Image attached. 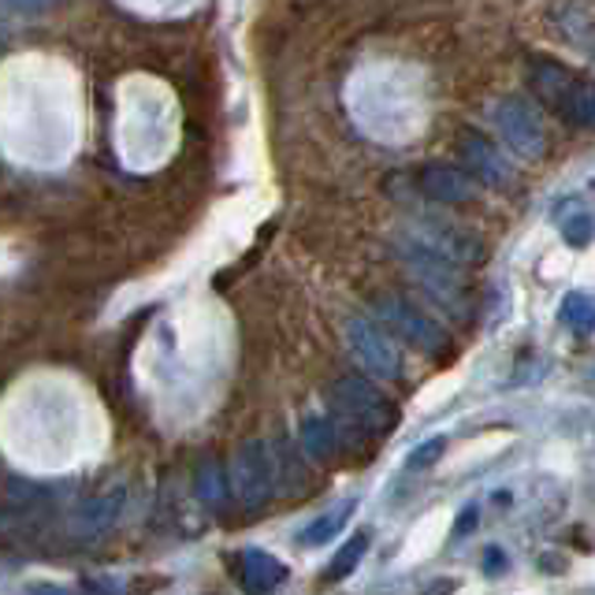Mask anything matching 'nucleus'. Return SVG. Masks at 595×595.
Returning <instances> with one entry per match:
<instances>
[{
  "label": "nucleus",
  "instance_id": "nucleus-1",
  "mask_svg": "<svg viewBox=\"0 0 595 595\" xmlns=\"http://www.w3.org/2000/svg\"><path fill=\"white\" fill-rule=\"evenodd\" d=\"M327 403H332L335 425L343 432L354 436H387L398 425V409L387 395H379L368 379L362 376H343L338 384L327 392Z\"/></svg>",
  "mask_w": 595,
  "mask_h": 595
},
{
  "label": "nucleus",
  "instance_id": "nucleus-2",
  "mask_svg": "<svg viewBox=\"0 0 595 595\" xmlns=\"http://www.w3.org/2000/svg\"><path fill=\"white\" fill-rule=\"evenodd\" d=\"M398 258L406 261V269L425 283V291L443 302L447 310L458 313V302H461V272H458V261H450L443 250H436L428 239H403L398 242Z\"/></svg>",
  "mask_w": 595,
  "mask_h": 595
},
{
  "label": "nucleus",
  "instance_id": "nucleus-3",
  "mask_svg": "<svg viewBox=\"0 0 595 595\" xmlns=\"http://www.w3.org/2000/svg\"><path fill=\"white\" fill-rule=\"evenodd\" d=\"M376 321L395 332L398 338H406L409 346H417L420 354L428 357H447L450 354V338L436 321H428L425 313L414 310L403 298H376Z\"/></svg>",
  "mask_w": 595,
  "mask_h": 595
},
{
  "label": "nucleus",
  "instance_id": "nucleus-4",
  "mask_svg": "<svg viewBox=\"0 0 595 595\" xmlns=\"http://www.w3.org/2000/svg\"><path fill=\"white\" fill-rule=\"evenodd\" d=\"M581 75H573L570 67H562L559 60H536L532 64V94H536L543 105L555 112L559 119H566L577 127V108H581V94H584Z\"/></svg>",
  "mask_w": 595,
  "mask_h": 595
},
{
  "label": "nucleus",
  "instance_id": "nucleus-5",
  "mask_svg": "<svg viewBox=\"0 0 595 595\" xmlns=\"http://www.w3.org/2000/svg\"><path fill=\"white\" fill-rule=\"evenodd\" d=\"M346 343H351L354 357L368 373H376L379 379H403V357H398V346L392 343V335L384 332L379 321L373 324L365 316H354L346 324Z\"/></svg>",
  "mask_w": 595,
  "mask_h": 595
},
{
  "label": "nucleus",
  "instance_id": "nucleus-6",
  "mask_svg": "<svg viewBox=\"0 0 595 595\" xmlns=\"http://www.w3.org/2000/svg\"><path fill=\"white\" fill-rule=\"evenodd\" d=\"M495 127H499V135L507 138V146L521 153V157H529V160L543 157L547 138H543L540 112L529 105V97H521V94L502 97L495 105Z\"/></svg>",
  "mask_w": 595,
  "mask_h": 595
},
{
  "label": "nucleus",
  "instance_id": "nucleus-7",
  "mask_svg": "<svg viewBox=\"0 0 595 595\" xmlns=\"http://www.w3.org/2000/svg\"><path fill=\"white\" fill-rule=\"evenodd\" d=\"M231 488H234V499H239L246 510H258L272 499L275 466H272V455L261 443H246L239 455H234Z\"/></svg>",
  "mask_w": 595,
  "mask_h": 595
},
{
  "label": "nucleus",
  "instance_id": "nucleus-8",
  "mask_svg": "<svg viewBox=\"0 0 595 595\" xmlns=\"http://www.w3.org/2000/svg\"><path fill=\"white\" fill-rule=\"evenodd\" d=\"M458 146H461V160H466V171L473 179L488 182V187H499V182L510 179L507 160L499 157V149L491 146V142L480 135V131H461Z\"/></svg>",
  "mask_w": 595,
  "mask_h": 595
},
{
  "label": "nucleus",
  "instance_id": "nucleus-9",
  "mask_svg": "<svg viewBox=\"0 0 595 595\" xmlns=\"http://www.w3.org/2000/svg\"><path fill=\"white\" fill-rule=\"evenodd\" d=\"M420 194L443 205H461V201H473L477 182L469 171L450 168V164H428V168L420 171Z\"/></svg>",
  "mask_w": 595,
  "mask_h": 595
},
{
  "label": "nucleus",
  "instance_id": "nucleus-10",
  "mask_svg": "<svg viewBox=\"0 0 595 595\" xmlns=\"http://www.w3.org/2000/svg\"><path fill=\"white\" fill-rule=\"evenodd\" d=\"M123 507H127V495H123V491H112V495L82 502L75 514H71L67 525H71V532H79V536H101V532H108L119 521Z\"/></svg>",
  "mask_w": 595,
  "mask_h": 595
},
{
  "label": "nucleus",
  "instance_id": "nucleus-11",
  "mask_svg": "<svg viewBox=\"0 0 595 595\" xmlns=\"http://www.w3.org/2000/svg\"><path fill=\"white\" fill-rule=\"evenodd\" d=\"M425 231H428V242L436 246V250H443L450 261L458 264H477L480 258H484V250H480V242L473 239V234H466L461 228H455V223L447 220H432L425 217Z\"/></svg>",
  "mask_w": 595,
  "mask_h": 595
},
{
  "label": "nucleus",
  "instance_id": "nucleus-12",
  "mask_svg": "<svg viewBox=\"0 0 595 595\" xmlns=\"http://www.w3.org/2000/svg\"><path fill=\"white\" fill-rule=\"evenodd\" d=\"M298 443H302V455L313 461H332L338 450H343V428L327 417H305L302 432H298Z\"/></svg>",
  "mask_w": 595,
  "mask_h": 595
},
{
  "label": "nucleus",
  "instance_id": "nucleus-13",
  "mask_svg": "<svg viewBox=\"0 0 595 595\" xmlns=\"http://www.w3.org/2000/svg\"><path fill=\"white\" fill-rule=\"evenodd\" d=\"M239 577L250 592H272L286 581V566L280 559H272L269 551H242L239 555Z\"/></svg>",
  "mask_w": 595,
  "mask_h": 595
},
{
  "label": "nucleus",
  "instance_id": "nucleus-14",
  "mask_svg": "<svg viewBox=\"0 0 595 595\" xmlns=\"http://www.w3.org/2000/svg\"><path fill=\"white\" fill-rule=\"evenodd\" d=\"M555 223H559L562 239H566L570 246H577V250H584V246L595 239V217H592V209H588L584 201H577V198H570V201L559 205Z\"/></svg>",
  "mask_w": 595,
  "mask_h": 595
},
{
  "label": "nucleus",
  "instance_id": "nucleus-15",
  "mask_svg": "<svg viewBox=\"0 0 595 595\" xmlns=\"http://www.w3.org/2000/svg\"><path fill=\"white\" fill-rule=\"evenodd\" d=\"M354 510H357V499L338 502V507H332V510H327V514L316 518L313 525H305L302 532H298V543H302V547H321V543L335 540L338 532L346 529V521L354 518Z\"/></svg>",
  "mask_w": 595,
  "mask_h": 595
},
{
  "label": "nucleus",
  "instance_id": "nucleus-16",
  "mask_svg": "<svg viewBox=\"0 0 595 595\" xmlns=\"http://www.w3.org/2000/svg\"><path fill=\"white\" fill-rule=\"evenodd\" d=\"M559 321L566 327H573L577 335H592L595 332V294L570 291L566 298H562Z\"/></svg>",
  "mask_w": 595,
  "mask_h": 595
},
{
  "label": "nucleus",
  "instance_id": "nucleus-17",
  "mask_svg": "<svg viewBox=\"0 0 595 595\" xmlns=\"http://www.w3.org/2000/svg\"><path fill=\"white\" fill-rule=\"evenodd\" d=\"M198 499L205 507H223L228 502V477H223L217 461H205L198 469Z\"/></svg>",
  "mask_w": 595,
  "mask_h": 595
},
{
  "label": "nucleus",
  "instance_id": "nucleus-18",
  "mask_svg": "<svg viewBox=\"0 0 595 595\" xmlns=\"http://www.w3.org/2000/svg\"><path fill=\"white\" fill-rule=\"evenodd\" d=\"M365 551H368V532H357V536L346 540V547L332 559V566H327V577L338 581V577H346V573H354L357 562L365 559Z\"/></svg>",
  "mask_w": 595,
  "mask_h": 595
},
{
  "label": "nucleus",
  "instance_id": "nucleus-19",
  "mask_svg": "<svg viewBox=\"0 0 595 595\" xmlns=\"http://www.w3.org/2000/svg\"><path fill=\"white\" fill-rule=\"evenodd\" d=\"M443 447H447V439L443 436H432V439H425L414 455L406 458V469L409 473H420V469H428V466H436L439 458H443Z\"/></svg>",
  "mask_w": 595,
  "mask_h": 595
},
{
  "label": "nucleus",
  "instance_id": "nucleus-20",
  "mask_svg": "<svg viewBox=\"0 0 595 595\" xmlns=\"http://www.w3.org/2000/svg\"><path fill=\"white\" fill-rule=\"evenodd\" d=\"M56 0H0V8L12 15H38V12H49Z\"/></svg>",
  "mask_w": 595,
  "mask_h": 595
},
{
  "label": "nucleus",
  "instance_id": "nucleus-21",
  "mask_svg": "<svg viewBox=\"0 0 595 595\" xmlns=\"http://www.w3.org/2000/svg\"><path fill=\"white\" fill-rule=\"evenodd\" d=\"M466 510H469V514H461V518H458V532H461V529H473V525H477V507H466Z\"/></svg>",
  "mask_w": 595,
  "mask_h": 595
}]
</instances>
